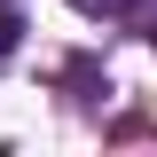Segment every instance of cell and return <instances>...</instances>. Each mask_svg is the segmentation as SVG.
<instances>
[{
	"mask_svg": "<svg viewBox=\"0 0 157 157\" xmlns=\"http://www.w3.org/2000/svg\"><path fill=\"white\" fill-rule=\"evenodd\" d=\"M78 16H126V8H134V0H71Z\"/></svg>",
	"mask_w": 157,
	"mask_h": 157,
	"instance_id": "cell-1",
	"label": "cell"
},
{
	"mask_svg": "<svg viewBox=\"0 0 157 157\" xmlns=\"http://www.w3.org/2000/svg\"><path fill=\"white\" fill-rule=\"evenodd\" d=\"M16 55V16H8V8H0V63Z\"/></svg>",
	"mask_w": 157,
	"mask_h": 157,
	"instance_id": "cell-2",
	"label": "cell"
}]
</instances>
